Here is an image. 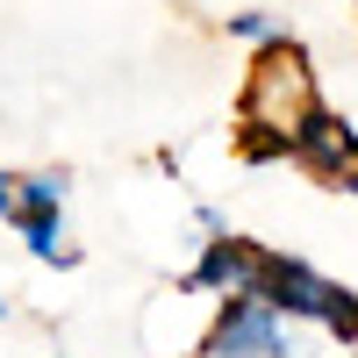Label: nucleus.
<instances>
[{"label":"nucleus","instance_id":"1","mask_svg":"<svg viewBox=\"0 0 358 358\" xmlns=\"http://www.w3.org/2000/svg\"><path fill=\"white\" fill-rule=\"evenodd\" d=\"M322 108L315 94V72H308V50L294 36L258 43L251 72H244V108H236V143L244 158H294V129Z\"/></svg>","mask_w":358,"mask_h":358},{"label":"nucleus","instance_id":"2","mask_svg":"<svg viewBox=\"0 0 358 358\" xmlns=\"http://www.w3.org/2000/svg\"><path fill=\"white\" fill-rule=\"evenodd\" d=\"M201 358H301V344H294V315L273 308L265 294H222Z\"/></svg>","mask_w":358,"mask_h":358},{"label":"nucleus","instance_id":"3","mask_svg":"<svg viewBox=\"0 0 358 358\" xmlns=\"http://www.w3.org/2000/svg\"><path fill=\"white\" fill-rule=\"evenodd\" d=\"M258 273H265V244H251V236H229V229H215L201 244V258H194V273L179 280L187 294H258Z\"/></svg>","mask_w":358,"mask_h":358},{"label":"nucleus","instance_id":"4","mask_svg":"<svg viewBox=\"0 0 358 358\" xmlns=\"http://www.w3.org/2000/svg\"><path fill=\"white\" fill-rule=\"evenodd\" d=\"M15 236H22V251L36 258V265H79V244H72V229H65V208H15Z\"/></svg>","mask_w":358,"mask_h":358},{"label":"nucleus","instance_id":"5","mask_svg":"<svg viewBox=\"0 0 358 358\" xmlns=\"http://www.w3.org/2000/svg\"><path fill=\"white\" fill-rule=\"evenodd\" d=\"M65 172H22L15 179V208H65Z\"/></svg>","mask_w":358,"mask_h":358},{"label":"nucleus","instance_id":"6","mask_svg":"<svg viewBox=\"0 0 358 358\" xmlns=\"http://www.w3.org/2000/svg\"><path fill=\"white\" fill-rule=\"evenodd\" d=\"M222 29H229L236 43H273V36H287V29H280L273 15H265V8H244V15H229Z\"/></svg>","mask_w":358,"mask_h":358},{"label":"nucleus","instance_id":"7","mask_svg":"<svg viewBox=\"0 0 358 358\" xmlns=\"http://www.w3.org/2000/svg\"><path fill=\"white\" fill-rule=\"evenodd\" d=\"M0 215H15V172H0Z\"/></svg>","mask_w":358,"mask_h":358},{"label":"nucleus","instance_id":"8","mask_svg":"<svg viewBox=\"0 0 358 358\" xmlns=\"http://www.w3.org/2000/svg\"><path fill=\"white\" fill-rule=\"evenodd\" d=\"M0 322H8V301H0Z\"/></svg>","mask_w":358,"mask_h":358}]
</instances>
